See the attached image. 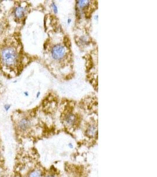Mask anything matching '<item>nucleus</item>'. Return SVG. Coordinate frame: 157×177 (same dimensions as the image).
I'll list each match as a JSON object with an SVG mask.
<instances>
[{"instance_id": "f257e3e1", "label": "nucleus", "mask_w": 157, "mask_h": 177, "mask_svg": "<svg viewBox=\"0 0 157 177\" xmlns=\"http://www.w3.org/2000/svg\"><path fill=\"white\" fill-rule=\"evenodd\" d=\"M20 37L12 33L0 40V73L12 79L21 74L27 64Z\"/></svg>"}, {"instance_id": "f03ea898", "label": "nucleus", "mask_w": 157, "mask_h": 177, "mask_svg": "<svg viewBox=\"0 0 157 177\" xmlns=\"http://www.w3.org/2000/svg\"><path fill=\"white\" fill-rule=\"evenodd\" d=\"M47 55L51 66L54 65L58 68V67H64L70 61L71 56L67 42L59 41L50 45Z\"/></svg>"}, {"instance_id": "7ed1b4c3", "label": "nucleus", "mask_w": 157, "mask_h": 177, "mask_svg": "<svg viewBox=\"0 0 157 177\" xmlns=\"http://www.w3.org/2000/svg\"><path fill=\"white\" fill-rule=\"evenodd\" d=\"M15 134L18 136H24L30 133L34 125L32 116L28 112L18 110L11 115Z\"/></svg>"}, {"instance_id": "20e7f679", "label": "nucleus", "mask_w": 157, "mask_h": 177, "mask_svg": "<svg viewBox=\"0 0 157 177\" xmlns=\"http://www.w3.org/2000/svg\"><path fill=\"white\" fill-rule=\"evenodd\" d=\"M29 12L28 4L26 2H18L14 3L11 13L16 23H23L25 21Z\"/></svg>"}, {"instance_id": "39448f33", "label": "nucleus", "mask_w": 157, "mask_h": 177, "mask_svg": "<svg viewBox=\"0 0 157 177\" xmlns=\"http://www.w3.org/2000/svg\"><path fill=\"white\" fill-rule=\"evenodd\" d=\"M63 120L66 126H73L77 123V116L74 112L68 111L63 116Z\"/></svg>"}, {"instance_id": "423d86ee", "label": "nucleus", "mask_w": 157, "mask_h": 177, "mask_svg": "<svg viewBox=\"0 0 157 177\" xmlns=\"http://www.w3.org/2000/svg\"><path fill=\"white\" fill-rule=\"evenodd\" d=\"M10 27V23L5 15H0V39L4 36Z\"/></svg>"}, {"instance_id": "0eeeda50", "label": "nucleus", "mask_w": 157, "mask_h": 177, "mask_svg": "<svg viewBox=\"0 0 157 177\" xmlns=\"http://www.w3.org/2000/svg\"><path fill=\"white\" fill-rule=\"evenodd\" d=\"M86 134L90 138H93L97 134V126L95 124H90L86 127Z\"/></svg>"}, {"instance_id": "6e6552de", "label": "nucleus", "mask_w": 157, "mask_h": 177, "mask_svg": "<svg viewBox=\"0 0 157 177\" xmlns=\"http://www.w3.org/2000/svg\"><path fill=\"white\" fill-rule=\"evenodd\" d=\"M5 158L4 156V147L0 137V170H4Z\"/></svg>"}, {"instance_id": "1a4fd4ad", "label": "nucleus", "mask_w": 157, "mask_h": 177, "mask_svg": "<svg viewBox=\"0 0 157 177\" xmlns=\"http://www.w3.org/2000/svg\"><path fill=\"white\" fill-rule=\"evenodd\" d=\"M26 177H43V173L40 169H32L27 174Z\"/></svg>"}, {"instance_id": "9d476101", "label": "nucleus", "mask_w": 157, "mask_h": 177, "mask_svg": "<svg viewBox=\"0 0 157 177\" xmlns=\"http://www.w3.org/2000/svg\"><path fill=\"white\" fill-rule=\"evenodd\" d=\"M79 44V45H82V46H84V45H86L88 44V43H89V40L87 37H86L85 35H83L82 36H81L78 39Z\"/></svg>"}, {"instance_id": "9b49d317", "label": "nucleus", "mask_w": 157, "mask_h": 177, "mask_svg": "<svg viewBox=\"0 0 157 177\" xmlns=\"http://www.w3.org/2000/svg\"><path fill=\"white\" fill-rule=\"evenodd\" d=\"M11 107V104L5 103V105H4V110L6 112H8V111L10 110Z\"/></svg>"}, {"instance_id": "f8f14e48", "label": "nucleus", "mask_w": 157, "mask_h": 177, "mask_svg": "<svg viewBox=\"0 0 157 177\" xmlns=\"http://www.w3.org/2000/svg\"><path fill=\"white\" fill-rule=\"evenodd\" d=\"M51 7L52 9V11H53L54 12H55V13H57V11H58V8H57V5H56L54 3H52Z\"/></svg>"}, {"instance_id": "ddd939ff", "label": "nucleus", "mask_w": 157, "mask_h": 177, "mask_svg": "<svg viewBox=\"0 0 157 177\" xmlns=\"http://www.w3.org/2000/svg\"><path fill=\"white\" fill-rule=\"evenodd\" d=\"M66 23H67V24H70V23H71V18L70 17H68L67 20H66Z\"/></svg>"}, {"instance_id": "4468645a", "label": "nucleus", "mask_w": 157, "mask_h": 177, "mask_svg": "<svg viewBox=\"0 0 157 177\" xmlns=\"http://www.w3.org/2000/svg\"><path fill=\"white\" fill-rule=\"evenodd\" d=\"M45 177H57V176L55 175H54V174H48Z\"/></svg>"}, {"instance_id": "2eb2a0df", "label": "nucleus", "mask_w": 157, "mask_h": 177, "mask_svg": "<svg viewBox=\"0 0 157 177\" xmlns=\"http://www.w3.org/2000/svg\"><path fill=\"white\" fill-rule=\"evenodd\" d=\"M68 147H69L70 149H73V148H74V145H73V144L72 143H68Z\"/></svg>"}, {"instance_id": "dca6fc26", "label": "nucleus", "mask_w": 157, "mask_h": 177, "mask_svg": "<svg viewBox=\"0 0 157 177\" xmlns=\"http://www.w3.org/2000/svg\"><path fill=\"white\" fill-rule=\"evenodd\" d=\"M24 95L26 96V97H27V96H29L28 92H24Z\"/></svg>"}, {"instance_id": "f3484780", "label": "nucleus", "mask_w": 157, "mask_h": 177, "mask_svg": "<svg viewBox=\"0 0 157 177\" xmlns=\"http://www.w3.org/2000/svg\"><path fill=\"white\" fill-rule=\"evenodd\" d=\"M39 95H40V92H38V93H37V98H38Z\"/></svg>"}]
</instances>
